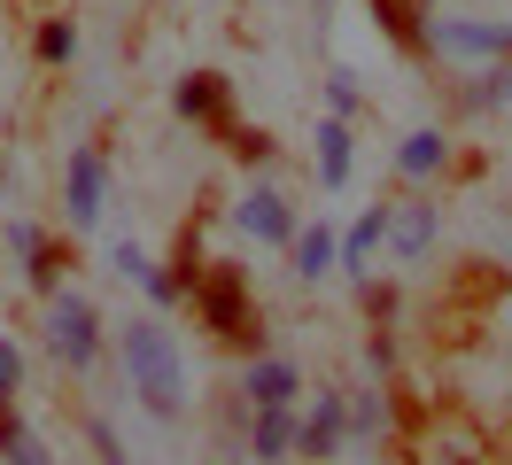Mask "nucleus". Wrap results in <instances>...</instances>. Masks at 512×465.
Wrapping results in <instances>:
<instances>
[{"mask_svg": "<svg viewBox=\"0 0 512 465\" xmlns=\"http://www.w3.org/2000/svg\"><path fill=\"white\" fill-rule=\"evenodd\" d=\"M319 155H326V179H342V171H350V132H342V124H326V132H319Z\"/></svg>", "mask_w": 512, "mask_h": 465, "instance_id": "9b49d317", "label": "nucleus"}, {"mask_svg": "<svg viewBox=\"0 0 512 465\" xmlns=\"http://www.w3.org/2000/svg\"><path fill=\"white\" fill-rule=\"evenodd\" d=\"M8 465H47V458H39V442H32V434H24V442L8 450Z\"/></svg>", "mask_w": 512, "mask_h": 465, "instance_id": "412c9836", "label": "nucleus"}, {"mask_svg": "<svg viewBox=\"0 0 512 465\" xmlns=\"http://www.w3.org/2000/svg\"><path fill=\"white\" fill-rule=\"evenodd\" d=\"M373 241H381V210L365 217V225H350V256H373Z\"/></svg>", "mask_w": 512, "mask_h": 465, "instance_id": "a211bd4d", "label": "nucleus"}, {"mask_svg": "<svg viewBox=\"0 0 512 465\" xmlns=\"http://www.w3.org/2000/svg\"><path fill=\"white\" fill-rule=\"evenodd\" d=\"M288 411L280 403H264V419H256V458H288Z\"/></svg>", "mask_w": 512, "mask_h": 465, "instance_id": "6e6552de", "label": "nucleus"}, {"mask_svg": "<svg viewBox=\"0 0 512 465\" xmlns=\"http://www.w3.org/2000/svg\"><path fill=\"white\" fill-rule=\"evenodd\" d=\"M16 380H24V357H16L8 341H0V396H16Z\"/></svg>", "mask_w": 512, "mask_h": 465, "instance_id": "6ab92c4d", "label": "nucleus"}, {"mask_svg": "<svg viewBox=\"0 0 512 465\" xmlns=\"http://www.w3.org/2000/svg\"><path fill=\"white\" fill-rule=\"evenodd\" d=\"M16 248L32 256V287H55V279H63V264H70L63 248H55V241H39L32 225H16Z\"/></svg>", "mask_w": 512, "mask_h": 465, "instance_id": "39448f33", "label": "nucleus"}, {"mask_svg": "<svg viewBox=\"0 0 512 465\" xmlns=\"http://www.w3.org/2000/svg\"><path fill=\"white\" fill-rule=\"evenodd\" d=\"M225 148L241 155V163H264V155H272V140H264V132H233V140H225Z\"/></svg>", "mask_w": 512, "mask_h": 465, "instance_id": "dca6fc26", "label": "nucleus"}, {"mask_svg": "<svg viewBox=\"0 0 512 465\" xmlns=\"http://www.w3.org/2000/svg\"><path fill=\"white\" fill-rule=\"evenodd\" d=\"M194 303H202V318H210L225 341H249V334H256V318H249V279H241V264H210V272L194 279Z\"/></svg>", "mask_w": 512, "mask_h": 465, "instance_id": "f03ea898", "label": "nucleus"}, {"mask_svg": "<svg viewBox=\"0 0 512 465\" xmlns=\"http://www.w3.org/2000/svg\"><path fill=\"white\" fill-rule=\"evenodd\" d=\"M373 8H381V24L396 31V39H404V47H419V24H412V0H373Z\"/></svg>", "mask_w": 512, "mask_h": 465, "instance_id": "f8f14e48", "label": "nucleus"}, {"mask_svg": "<svg viewBox=\"0 0 512 465\" xmlns=\"http://www.w3.org/2000/svg\"><path fill=\"white\" fill-rule=\"evenodd\" d=\"M47 341H55L63 365H94V310L78 303V295H63L55 318H47Z\"/></svg>", "mask_w": 512, "mask_h": 465, "instance_id": "7ed1b4c3", "label": "nucleus"}, {"mask_svg": "<svg viewBox=\"0 0 512 465\" xmlns=\"http://www.w3.org/2000/svg\"><path fill=\"white\" fill-rule=\"evenodd\" d=\"M125 372L140 380L148 411H163V419L179 411V349L163 326H125Z\"/></svg>", "mask_w": 512, "mask_h": 465, "instance_id": "f257e3e1", "label": "nucleus"}, {"mask_svg": "<svg viewBox=\"0 0 512 465\" xmlns=\"http://www.w3.org/2000/svg\"><path fill=\"white\" fill-rule=\"evenodd\" d=\"M39 55H47V62H70V55H78V31H70V24H47V31H39Z\"/></svg>", "mask_w": 512, "mask_h": 465, "instance_id": "4468645a", "label": "nucleus"}, {"mask_svg": "<svg viewBox=\"0 0 512 465\" xmlns=\"http://www.w3.org/2000/svg\"><path fill=\"white\" fill-rule=\"evenodd\" d=\"M241 225H249L256 241H288V210H280V194H249V202H241Z\"/></svg>", "mask_w": 512, "mask_h": 465, "instance_id": "423d86ee", "label": "nucleus"}, {"mask_svg": "<svg viewBox=\"0 0 512 465\" xmlns=\"http://www.w3.org/2000/svg\"><path fill=\"white\" fill-rule=\"evenodd\" d=\"M16 442H24V419H16V411H8V396H0V450H16Z\"/></svg>", "mask_w": 512, "mask_h": 465, "instance_id": "aec40b11", "label": "nucleus"}, {"mask_svg": "<svg viewBox=\"0 0 512 465\" xmlns=\"http://www.w3.org/2000/svg\"><path fill=\"white\" fill-rule=\"evenodd\" d=\"M218 109H225L218 78H187V86H179V117H218Z\"/></svg>", "mask_w": 512, "mask_h": 465, "instance_id": "0eeeda50", "label": "nucleus"}, {"mask_svg": "<svg viewBox=\"0 0 512 465\" xmlns=\"http://www.w3.org/2000/svg\"><path fill=\"white\" fill-rule=\"evenodd\" d=\"M249 396H256V403H288V396H295V372H288V365H256V372H249Z\"/></svg>", "mask_w": 512, "mask_h": 465, "instance_id": "1a4fd4ad", "label": "nucleus"}, {"mask_svg": "<svg viewBox=\"0 0 512 465\" xmlns=\"http://www.w3.org/2000/svg\"><path fill=\"white\" fill-rule=\"evenodd\" d=\"M94 210H101V163L94 155H70V217L86 225Z\"/></svg>", "mask_w": 512, "mask_h": 465, "instance_id": "20e7f679", "label": "nucleus"}, {"mask_svg": "<svg viewBox=\"0 0 512 465\" xmlns=\"http://www.w3.org/2000/svg\"><path fill=\"white\" fill-rule=\"evenodd\" d=\"M435 155H443V140H435V132H419L412 148H404V171H427V163H435Z\"/></svg>", "mask_w": 512, "mask_h": 465, "instance_id": "f3484780", "label": "nucleus"}, {"mask_svg": "<svg viewBox=\"0 0 512 465\" xmlns=\"http://www.w3.org/2000/svg\"><path fill=\"white\" fill-rule=\"evenodd\" d=\"M427 233H435V210H412L404 225H396V248H404V256H419V248H427Z\"/></svg>", "mask_w": 512, "mask_h": 465, "instance_id": "ddd939ff", "label": "nucleus"}, {"mask_svg": "<svg viewBox=\"0 0 512 465\" xmlns=\"http://www.w3.org/2000/svg\"><path fill=\"white\" fill-rule=\"evenodd\" d=\"M326 256H334V241H326V233H303V248H295V264H303V272H326Z\"/></svg>", "mask_w": 512, "mask_h": 465, "instance_id": "2eb2a0df", "label": "nucleus"}, {"mask_svg": "<svg viewBox=\"0 0 512 465\" xmlns=\"http://www.w3.org/2000/svg\"><path fill=\"white\" fill-rule=\"evenodd\" d=\"M334 434H342V411H334V403H326L319 419H311V427H303V450H311V458H326V450H334Z\"/></svg>", "mask_w": 512, "mask_h": 465, "instance_id": "9d476101", "label": "nucleus"}]
</instances>
